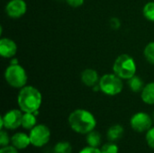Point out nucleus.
Returning a JSON list of instances; mask_svg holds the SVG:
<instances>
[{"label": "nucleus", "instance_id": "nucleus-1", "mask_svg": "<svg viewBox=\"0 0 154 153\" xmlns=\"http://www.w3.org/2000/svg\"><path fill=\"white\" fill-rule=\"evenodd\" d=\"M68 122L71 130L79 134H88L97 126L96 117L86 109L74 110L70 113Z\"/></svg>", "mask_w": 154, "mask_h": 153}, {"label": "nucleus", "instance_id": "nucleus-2", "mask_svg": "<svg viewBox=\"0 0 154 153\" xmlns=\"http://www.w3.org/2000/svg\"><path fill=\"white\" fill-rule=\"evenodd\" d=\"M42 101L41 92L32 86H25L20 88L17 96L19 109L23 113H35L41 107Z\"/></svg>", "mask_w": 154, "mask_h": 153}, {"label": "nucleus", "instance_id": "nucleus-3", "mask_svg": "<svg viewBox=\"0 0 154 153\" xmlns=\"http://www.w3.org/2000/svg\"><path fill=\"white\" fill-rule=\"evenodd\" d=\"M114 73L122 79H129L136 73V64L133 57L122 54L117 57L113 65Z\"/></svg>", "mask_w": 154, "mask_h": 153}, {"label": "nucleus", "instance_id": "nucleus-4", "mask_svg": "<svg viewBox=\"0 0 154 153\" xmlns=\"http://www.w3.org/2000/svg\"><path fill=\"white\" fill-rule=\"evenodd\" d=\"M5 81L14 88H22L26 86L27 74L24 69L19 64H10L5 71Z\"/></svg>", "mask_w": 154, "mask_h": 153}, {"label": "nucleus", "instance_id": "nucleus-5", "mask_svg": "<svg viewBox=\"0 0 154 153\" xmlns=\"http://www.w3.org/2000/svg\"><path fill=\"white\" fill-rule=\"evenodd\" d=\"M100 90L107 96H114L120 94L123 90L124 85L122 78L114 74H106L101 77L98 82Z\"/></svg>", "mask_w": 154, "mask_h": 153}, {"label": "nucleus", "instance_id": "nucleus-6", "mask_svg": "<svg viewBox=\"0 0 154 153\" xmlns=\"http://www.w3.org/2000/svg\"><path fill=\"white\" fill-rule=\"evenodd\" d=\"M31 144L37 148L45 146L51 139V130L45 124H36L32 130H30Z\"/></svg>", "mask_w": 154, "mask_h": 153}, {"label": "nucleus", "instance_id": "nucleus-7", "mask_svg": "<svg viewBox=\"0 0 154 153\" xmlns=\"http://www.w3.org/2000/svg\"><path fill=\"white\" fill-rule=\"evenodd\" d=\"M20 109H12L7 111L0 119L1 130L5 128L6 130H16L22 126L23 115Z\"/></svg>", "mask_w": 154, "mask_h": 153}, {"label": "nucleus", "instance_id": "nucleus-8", "mask_svg": "<svg viewBox=\"0 0 154 153\" xmlns=\"http://www.w3.org/2000/svg\"><path fill=\"white\" fill-rule=\"evenodd\" d=\"M130 125L135 132L144 133L152 127V119L147 113L138 112L131 117Z\"/></svg>", "mask_w": 154, "mask_h": 153}, {"label": "nucleus", "instance_id": "nucleus-9", "mask_svg": "<svg viewBox=\"0 0 154 153\" xmlns=\"http://www.w3.org/2000/svg\"><path fill=\"white\" fill-rule=\"evenodd\" d=\"M27 10L24 0H10L5 5V12L11 18L17 19L22 17Z\"/></svg>", "mask_w": 154, "mask_h": 153}, {"label": "nucleus", "instance_id": "nucleus-10", "mask_svg": "<svg viewBox=\"0 0 154 153\" xmlns=\"http://www.w3.org/2000/svg\"><path fill=\"white\" fill-rule=\"evenodd\" d=\"M17 51L16 43L9 38L0 40V54L4 58H13Z\"/></svg>", "mask_w": 154, "mask_h": 153}, {"label": "nucleus", "instance_id": "nucleus-11", "mask_svg": "<svg viewBox=\"0 0 154 153\" xmlns=\"http://www.w3.org/2000/svg\"><path fill=\"white\" fill-rule=\"evenodd\" d=\"M31 144L30 136L24 133H16L11 137V145L17 150H24Z\"/></svg>", "mask_w": 154, "mask_h": 153}, {"label": "nucleus", "instance_id": "nucleus-12", "mask_svg": "<svg viewBox=\"0 0 154 153\" xmlns=\"http://www.w3.org/2000/svg\"><path fill=\"white\" fill-rule=\"evenodd\" d=\"M99 77L97 72L92 69H87L81 73V81L87 87H94L99 82Z\"/></svg>", "mask_w": 154, "mask_h": 153}, {"label": "nucleus", "instance_id": "nucleus-13", "mask_svg": "<svg viewBox=\"0 0 154 153\" xmlns=\"http://www.w3.org/2000/svg\"><path fill=\"white\" fill-rule=\"evenodd\" d=\"M141 98L147 105H154V82L144 86L141 93Z\"/></svg>", "mask_w": 154, "mask_h": 153}, {"label": "nucleus", "instance_id": "nucleus-14", "mask_svg": "<svg viewBox=\"0 0 154 153\" xmlns=\"http://www.w3.org/2000/svg\"><path fill=\"white\" fill-rule=\"evenodd\" d=\"M125 133V129L120 124H114L109 127L106 132V137L110 142H116L119 140Z\"/></svg>", "mask_w": 154, "mask_h": 153}, {"label": "nucleus", "instance_id": "nucleus-15", "mask_svg": "<svg viewBox=\"0 0 154 153\" xmlns=\"http://www.w3.org/2000/svg\"><path fill=\"white\" fill-rule=\"evenodd\" d=\"M37 124L36 115L33 113H24L22 119V127L25 130H32Z\"/></svg>", "mask_w": 154, "mask_h": 153}, {"label": "nucleus", "instance_id": "nucleus-16", "mask_svg": "<svg viewBox=\"0 0 154 153\" xmlns=\"http://www.w3.org/2000/svg\"><path fill=\"white\" fill-rule=\"evenodd\" d=\"M101 139H102V137H101L100 133L98 132L93 130L92 132H90L87 134L86 142L88 146L98 148L99 145L101 144Z\"/></svg>", "mask_w": 154, "mask_h": 153}, {"label": "nucleus", "instance_id": "nucleus-17", "mask_svg": "<svg viewBox=\"0 0 154 153\" xmlns=\"http://www.w3.org/2000/svg\"><path fill=\"white\" fill-rule=\"evenodd\" d=\"M128 86L130 87V89L133 91V92H140L143 89L144 87V84H143V79L138 77V76H134L133 78H129L128 79Z\"/></svg>", "mask_w": 154, "mask_h": 153}, {"label": "nucleus", "instance_id": "nucleus-18", "mask_svg": "<svg viewBox=\"0 0 154 153\" xmlns=\"http://www.w3.org/2000/svg\"><path fill=\"white\" fill-rule=\"evenodd\" d=\"M72 146L69 142H60L53 147V153H71Z\"/></svg>", "mask_w": 154, "mask_h": 153}, {"label": "nucleus", "instance_id": "nucleus-19", "mask_svg": "<svg viewBox=\"0 0 154 153\" xmlns=\"http://www.w3.org/2000/svg\"><path fill=\"white\" fill-rule=\"evenodd\" d=\"M143 13L144 17L151 21V22H154V2H148L143 9Z\"/></svg>", "mask_w": 154, "mask_h": 153}, {"label": "nucleus", "instance_id": "nucleus-20", "mask_svg": "<svg viewBox=\"0 0 154 153\" xmlns=\"http://www.w3.org/2000/svg\"><path fill=\"white\" fill-rule=\"evenodd\" d=\"M143 54L148 62H150L151 64H154V41L149 42L145 46Z\"/></svg>", "mask_w": 154, "mask_h": 153}, {"label": "nucleus", "instance_id": "nucleus-21", "mask_svg": "<svg viewBox=\"0 0 154 153\" xmlns=\"http://www.w3.org/2000/svg\"><path fill=\"white\" fill-rule=\"evenodd\" d=\"M101 151H102V153H118L119 152V148L115 142H110L105 143L102 146Z\"/></svg>", "mask_w": 154, "mask_h": 153}, {"label": "nucleus", "instance_id": "nucleus-22", "mask_svg": "<svg viewBox=\"0 0 154 153\" xmlns=\"http://www.w3.org/2000/svg\"><path fill=\"white\" fill-rule=\"evenodd\" d=\"M9 143H11V138L9 137L7 132L2 129L0 131V145L2 147H5L9 145Z\"/></svg>", "mask_w": 154, "mask_h": 153}, {"label": "nucleus", "instance_id": "nucleus-23", "mask_svg": "<svg viewBox=\"0 0 154 153\" xmlns=\"http://www.w3.org/2000/svg\"><path fill=\"white\" fill-rule=\"evenodd\" d=\"M146 142L148 146L154 150V126L146 132Z\"/></svg>", "mask_w": 154, "mask_h": 153}, {"label": "nucleus", "instance_id": "nucleus-24", "mask_svg": "<svg viewBox=\"0 0 154 153\" xmlns=\"http://www.w3.org/2000/svg\"><path fill=\"white\" fill-rule=\"evenodd\" d=\"M79 153H102V151H101V149L91 147V146H87L83 148Z\"/></svg>", "mask_w": 154, "mask_h": 153}, {"label": "nucleus", "instance_id": "nucleus-25", "mask_svg": "<svg viewBox=\"0 0 154 153\" xmlns=\"http://www.w3.org/2000/svg\"><path fill=\"white\" fill-rule=\"evenodd\" d=\"M0 153H18V150L13 145H7L1 148Z\"/></svg>", "mask_w": 154, "mask_h": 153}, {"label": "nucleus", "instance_id": "nucleus-26", "mask_svg": "<svg viewBox=\"0 0 154 153\" xmlns=\"http://www.w3.org/2000/svg\"><path fill=\"white\" fill-rule=\"evenodd\" d=\"M66 2L72 7H79L83 5L84 0H66Z\"/></svg>", "mask_w": 154, "mask_h": 153}, {"label": "nucleus", "instance_id": "nucleus-27", "mask_svg": "<svg viewBox=\"0 0 154 153\" xmlns=\"http://www.w3.org/2000/svg\"><path fill=\"white\" fill-rule=\"evenodd\" d=\"M110 25H111V27L114 29V30H117L119 27H120V25H121V23H120V21L117 19V18H112L111 19V21H110Z\"/></svg>", "mask_w": 154, "mask_h": 153}, {"label": "nucleus", "instance_id": "nucleus-28", "mask_svg": "<svg viewBox=\"0 0 154 153\" xmlns=\"http://www.w3.org/2000/svg\"><path fill=\"white\" fill-rule=\"evenodd\" d=\"M11 64H18V60L16 59H13L11 60Z\"/></svg>", "mask_w": 154, "mask_h": 153}, {"label": "nucleus", "instance_id": "nucleus-29", "mask_svg": "<svg viewBox=\"0 0 154 153\" xmlns=\"http://www.w3.org/2000/svg\"><path fill=\"white\" fill-rule=\"evenodd\" d=\"M153 120H154V112H153Z\"/></svg>", "mask_w": 154, "mask_h": 153}]
</instances>
